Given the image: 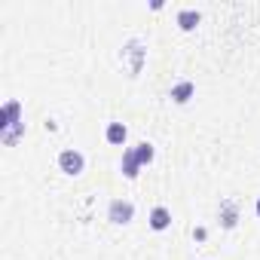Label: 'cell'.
Returning <instances> with one entry per match:
<instances>
[{
  "instance_id": "cell-1",
  "label": "cell",
  "mask_w": 260,
  "mask_h": 260,
  "mask_svg": "<svg viewBox=\"0 0 260 260\" xmlns=\"http://www.w3.org/2000/svg\"><path fill=\"white\" fill-rule=\"evenodd\" d=\"M122 58L128 61V74H138L141 71V64H144V46L138 43V40H128L125 43V49H122Z\"/></svg>"
},
{
  "instance_id": "cell-3",
  "label": "cell",
  "mask_w": 260,
  "mask_h": 260,
  "mask_svg": "<svg viewBox=\"0 0 260 260\" xmlns=\"http://www.w3.org/2000/svg\"><path fill=\"white\" fill-rule=\"evenodd\" d=\"M58 166H61V172H64V175H80V172H83V166H86V159H83V153H80V150H61Z\"/></svg>"
},
{
  "instance_id": "cell-7",
  "label": "cell",
  "mask_w": 260,
  "mask_h": 260,
  "mask_svg": "<svg viewBox=\"0 0 260 260\" xmlns=\"http://www.w3.org/2000/svg\"><path fill=\"white\" fill-rule=\"evenodd\" d=\"M172 223V214H169V208L166 205H156L153 211H150V226L153 230H166Z\"/></svg>"
},
{
  "instance_id": "cell-12",
  "label": "cell",
  "mask_w": 260,
  "mask_h": 260,
  "mask_svg": "<svg viewBox=\"0 0 260 260\" xmlns=\"http://www.w3.org/2000/svg\"><path fill=\"white\" fill-rule=\"evenodd\" d=\"M22 132H25V122H19V125H10V128H4V141H7V144H13V141L22 135Z\"/></svg>"
},
{
  "instance_id": "cell-6",
  "label": "cell",
  "mask_w": 260,
  "mask_h": 260,
  "mask_svg": "<svg viewBox=\"0 0 260 260\" xmlns=\"http://www.w3.org/2000/svg\"><path fill=\"white\" fill-rule=\"evenodd\" d=\"M193 92H196V86H193L190 80H181L178 86H172V98H175L178 104H184V101H190V98H193Z\"/></svg>"
},
{
  "instance_id": "cell-8",
  "label": "cell",
  "mask_w": 260,
  "mask_h": 260,
  "mask_svg": "<svg viewBox=\"0 0 260 260\" xmlns=\"http://www.w3.org/2000/svg\"><path fill=\"white\" fill-rule=\"evenodd\" d=\"M138 169H141V162H138L135 150H125V156H122V175L125 178H138Z\"/></svg>"
},
{
  "instance_id": "cell-11",
  "label": "cell",
  "mask_w": 260,
  "mask_h": 260,
  "mask_svg": "<svg viewBox=\"0 0 260 260\" xmlns=\"http://www.w3.org/2000/svg\"><path fill=\"white\" fill-rule=\"evenodd\" d=\"M135 156H138V162H141V166H147V162L153 159V144H147V141H141V144L135 147Z\"/></svg>"
},
{
  "instance_id": "cell-4",
  "label": "cell",
  "mask_w": 260,
  "mask_h": 260,
  "mask_svg": "<svg viewBox=\"0 0 260 260\" xmlns=\"http://www.w3.org/2000/svg\"><path fill=\"white\" fill-rule=\"evenodd\" d=\"M236 220H239V202L236 199H226L220 205V223L230 230V226H236Z\"/></svg>"
},
{
  "instance_id": "cell-5",
  "label": "cell",
  "mask_w": 260,
  "mask_h": 260,
  "mask_svg": "<svg viewBox=\"0 0 260 260\" xmlns=\"http://www.w3.org/2000/svg\"><path fill=\"white\" fill-rule=\"evenodd\" d=\"M19 113H22V104L19 101H7V107H4V128H10V125H19V122H25V119H19Z\"/></svg>"
},
{
  "instance_id": "cell-13",
  "label": "cell",
  "mask_w": 260,
  "mask_h": 260,
  "mask_svg": "<svg viewBox=\"0 0 260 260\" xmlns=\"http://www.w3.org/2000/svg\"><path fill=\"white\" fill-rule=\"evenodd\" d=\"M257 217H260V199H257Z\"/></svg>"
},
{
  "instance_id": "cell-10",
  "label": "cell",
  "mask_w": 260,
  "mask_h": 260,
  "mask_svg": "<svg viewBox=\"0 0 260 260\" xmlns=\"http://www.w3.org/2000/svg\"><path fill=\"white\" fill-rule=\"evenodd\" d=\"M178 25H181L184 31H193V28L199 25V13H196V10H181V13H178Z\"/></svg>"
},
{
  "instance_id": "cell-2",
  "label": "cell",
  "mask_w": 260,
  "mask_h": 260,
  "mask_svg": "<svg viewBox=\"0 0 260 260\" xmlns=\"http://www.w3.org/2000/svg\"><path fill=\"white\" fill-rule=\"evenodd\" d=\"M132 214H135V205L128 202V199H113L110 208H107V217L113 223H128V220H132Z\"/></svg>"
},
{
  "instance_id": "cell-9",
  "label": "cell",
  "mask_w": 260,
  "mask_h": 260,
  "mask_svg": "<svg viewBox=\"0 0 260 260\" xmlns=\"http://www.w3.org/2000/svg\"><path fill=\"white\" fill-rule=\"evenodd\" d=\"M104 135H107V141H110V144H122L128 132H125V125H122V122H110Z\"/></svg>"
}]
</instances>
